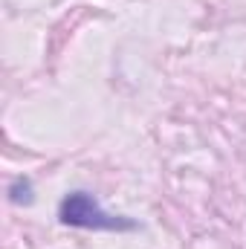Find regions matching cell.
<instances>
[{
	"mask_svg": "<svg viewBox=\"0 0 246 249\" xmlns=\"http://www.w3.org/2000/svg\"><path fill=\"white\" fill-rule=\"evenodd\" d=\"M58 220L75 229H96V232H130L136 223L122 214H110L90 191H72L58 206Z\"/></svg>",
	"mask_w": 246,
	"mask_h": 249,
	"instance_id": "obj_1",
	"label": "cell"
},
{
	"mask_svg": "<svg viewBox=\"0 0 246 249\" xmlns=\"http://www.w3.org/2000/svg\"><path fill=\"white\" fill-rule=\"evenodd\" d=\"M9 200L15 203V206H29L32 200H35V194H32V183L23 177V180H15L12 188H9Z\"/></svg>",
	"mask_w": 246,
	"mask_h": 249,
	"instance_id": "obj_2",
	"label": "cell"
}]
</instances>
